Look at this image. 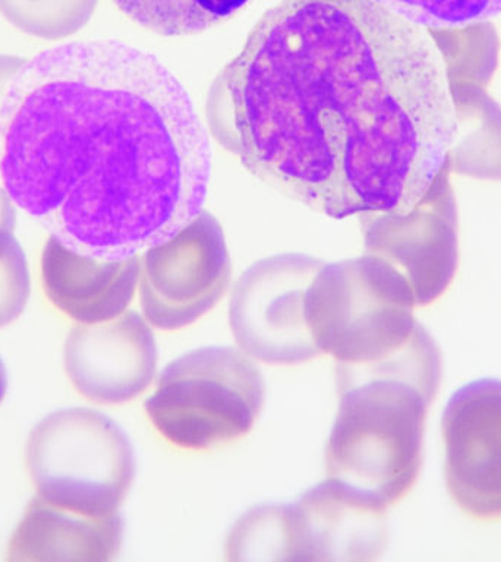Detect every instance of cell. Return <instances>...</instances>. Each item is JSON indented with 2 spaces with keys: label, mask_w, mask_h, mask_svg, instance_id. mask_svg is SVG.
Returning <instances> with one entry per match:
<instances>
[{
  "label": "cell",
  "mask_w": 501,
  "mask_h": 562,
  "mask_svg": "<svg viewBox=\"0 0 501 562\" xmlns=\"http://www.w3.org/2000/svg\"><path fill=\"white\" fill-rule=\"evenodd\" d=\"M222 91L242 166L337 220L412 210L455 134L428 31L377 0H280L223 70Z\"/></svg>",
  "instance_id": "6da1fadb"
},
{
  "label": "cell",
  "mask_w": 501,
  "mask_h": 562,
  "mask_svg": "<svg viewBox=\"0 0 501 562\" xmlns=\"http://www.w3.org/2000/svg\"><path fill=\"white\" fill-rule=\"evenodd\" d=\"M209 136L157 56L116 40L25 60L0 108V183L70 249L122 261L198 222Z\"/></svg>",
  "instance_id": "7a4b0ae2"
},
{
  "label": "cell",
  "mask_w": 501,
  "mask_h": 562,
  "mask_svg": "<svg viewBox=\"0 0 501 562\" xmlns=\"http://www.w3.org/2000/svg\"><path fill=\"white\" fill-rule=\"evenodd\" d=\"M413 294L390 266L350 267L307 296L305 316L321 353L350 372L407 371L439 356L413 316Z\"/></svg>",
  "instance_id": "3957f363"
},
{
  "label": "cell",
  "mask_w": 501,
  "mask_h": 562,
  "mask_svg": "<svg viewBox=\"0 0 501 562\" xmlns=\"http://www.w3.org/2000/svg\"><path fill=\"white\" fill-rule=\"evenodd\" d=\"M338 412L325 447L327 476L398 504L420 476L434 397L394 378L338 382Z\"/></svg>",
  "instance_id": "277c9868"
},
{
  "label": "cell",
  "mask_w": 501,
  "mask_h": 562,
  "mask_svg": "<svg viewBox=\"0 0 501 562\" xmlns=\"http://www.w3.org/2000/svg\"><path fill=\"white\" fill-rule=\"evenodd\" d=\"M266 386L249 356L235 347H204L174 360L145 402L154 429L183 450L240 441L263 411Z\"/></svg>",
  "instance_id": "5b68a950"
},
{
  "label": "cell",
  "mask_w": 501,
  "mask_h": 562,
  "mask_svg": "<svg viewBox=\"0 0 501 562\" xmlns=\"http://www.w3.org/2000/svg\"><path fill=\"white\" fill-rule=\"evenodd\" d=\"M26 468L40 498L84 516L119 513L135 477L121 426L90 408L44 417L26 442Z\"/></svg>",
  "instance_id": "8992f818"
},
{
  "label": "cell",
  "mask_w": 501,
  "mask_h": 562,
  "mask_svg": "<svg viewBox=\"0 0 501 562\" xmlns=\"http://www.w3.org/2000/svg\"><path fill=\"white\" fill-rule=\"evenodd\" d=\"M444 162L424 196L402 214L372 215L369 245L407 281L416 306L437 301L459 261V217Z\"/></svg>",
  "instance_id": "52a82bcc"
},
{
  "label": "cell",
  "mask_w": 501,
  "mask_h": 562,
  "mask_svg": "<svg viewBox=\"0 0 501 562\" xmlns=\"http://www.w3.org/2000/svg\"><path fill=\"white\" fill-rule=\"evenodd\" d=\"M442 429L453 503L474 520L501 521V381H474L456 391Z\"/></svg>",
  "instance_id": "ba28073f"
},
{
  "label": "cell",
  "mask_w": 501,
  "mask_h": 562,
  "mask_svg": "<svg viewBox=\"0 0 501 562\" xmlns=\"http://www.w3.org/2000/svg\"><path fill=\"white\" fill-rule=\"evenodd\" d=\"M302 263H275L254 270L233 294L229 323L249 358L270 364H298L321 353L305 316Z\"/></svg>",
  "instance_id": "9c48e42d"
},
{
  "label": "cell",
  "mask_w": 501,
  "mask_h": 562,
  "mask_svg": "<svg viewBox=\"0 0 501 562\" xmlns=\"http://www.w3.org/2000/svg\"><path fill=\"white\" fill-rule=\"evenodd\" d=\"M387 507L336 479L288 504L290 561L369 562L387 547Z\"/></svg>",
  "instance_id": "30bf717a"
},
{
  "label": "cell",
  "mask_w": 501,
  "mask_h": 562,
  "mask_svg": "<svg viewBox=\"0 0 501 562\" xmlns=\"http://www.w3.org/2000/svg\"><path fill=\"white\" fill-rule=\"evenodd\" d=\"M64 356L70 384L97 404L131 402L156 376V340L134 311L103 323H78L65 342Z\"/></svg>",
  "instance_id": "8fae6325"
},
{
  "label": "cell",
  "mask_w": 501,
  "mask_h": 562,
  "mask_svg": "<svg viewBox=\"0 0 501 562\" xmlns=\"http://www.w3.org/2000/svg\"><path fill=\"white\" fill-rule=\"evenodd\" d=\"M197 223L145 252L141 305L145 321L163 331L197 323L226 289L223 249L213 236H201Z\"/></svg>",
  "instance_id": "7c38bea8"
},
{
  "label": "cell",
  "mask_w": 501,
  "mask_h": 562,
  "mask_svg": "<svg viewBox=\"0 0 501 562\" xmlns=\"http://www.w3.org/2000/svg\"><path fill=\"white\" fill-rule=\"evenodd\" d=\"M138 257L103 261L48 237L42 254V283L48 301L79 324L112 319L134 297Z\"/></svg>",
  "instance_id": "4fadbf2b"
},
{
  "label": "cell",
  "mask_w": 501,
  "mask_h": 562,
  "mask_svg": "<svg viewBox=\"0 0 501 562\" xmlns=\"http://www.w3.org/2000/svg\"><path fill=\"white\" fill-rule=\"evenodd\" d=\"M121 514L91 517L57 507L35 496L13 531L8 548L9 561L114 560L121 549Z\"/></svg>",
  "instance_id": "5bb4252c"
},
{
  "label": "cell",
  "mask_w": 501,
  "mask_h": 562,
  "mask_svg": "<svg viewBox=\"0 0 501 562\" xmlns=\"http://www.w3.org/2000/svg\"><path fill=\"white\" fill-rule=\"evenodd\" d=\"M455 134L447 151L452 173L501 182V105L478 86H448Z\"/></svg>",
  "instance_id": "9a60e30c"
},
{
  "label": "cell",
  "mask_w": 501,
  "mask_h": 562,
  "mask_svg": "<svg viewBox=\"0 0 501 562\" xmlns=\"http://www.w3.org/2000/svg\"><path fill=\"white\" fill-rule=\"evenodd\" d=\"M433 38L448 86L487 88L499 65L500 40L487 21L426 29Z\"/></svg>",
  "instance_id": "2e32d148"
},
{
  "label": "cell",
  "mask_w": 501,
  "mask_h": 562,
  "mask_svg": "<svg viewBox=\"0 0 501 562\" xmlns=\"http://www.w3.org/2000/svg\"><path fill=\"white\" fill-rule=\"evenodd\" d=\"M136 24L163 37L204 33L235 16L250 0H113Z\"/></svg>",
  "instance_id": "e0dca14e"
},
{
  "label": "cell",
  "mask_w": 501,
  "mask_h": 562,
  "mask_svg": "<svg viewBox=\"0 0 501 562\" xmlns=\"http://www.w3.org/2000/svg\"><path fill=\"white\" fill-rule=\"evenodd\" d=\"M288 504L249 509L233 526L226 542L229 561H290Z\"/></svg>",
  "instance_id": "ac0fdd59"
},
{
  "label": "cell",
  "mask_w": 501,
  "mask_h": 562,
  "mask_svg": "<svg viewBox=\"0 0 501 562\" xmlns=\"http://www.w3.org/2000/svg\"><path fill=\"white\" fill-rule=\"evenodd\" d=\"M97 0H0L9 24L31 37L57 42L78 33L94 12Z\"/></svg>",
  "instance_id": "d6986e66"
},
{
  "label": "cell",
  "mask_w": 501,
  "mask_h": 562,
  "mask_svg": "<svg viewBox=\"0 0 501 562\" xmlns=\"http://www.w3.org/2000/svg\"><path fill=\"white\" fill-rule=\"evenodd\" d=\"M413 24L457 26L500 15L501 0H377Z\"/></svg>",
  "instance_id": "ffe728a7"
},
{
  "label": "cell",
  "mask_w": 501,
  "mask_h": 562,
  "mask_svg": "<svg viewBox=\"0 0 501 562\" xmlns=\"http://www.w3.org/2000/svg\"><path fill=\"white\" fill-rule=\"evenodd\" d=\"M15 224L0 222V328L13 323L30 297V271Z\"/></svg>",
  "instance_id": "44dd1931"
},
{
  "label": "cell",
  "mask_w": 501,
  "mask_h": 562,
  "mask_svg": "<svg viewBox=\"0 0 501 562\" xmlns=\"http://www.w3.org/2000/svg\"><path fill=\"white\" fill-rule=\"evenodd\" d=\"M25 60L20 56L0 55V108H2L4 95H7L13 78L20 72Z\"/></svg>",
  "instance_id": "7402d4cb"
},
{
  "label": "cell",
  "mask_w": 501,
  "mask_h": 562,
  "mask_svg": "<svg viewBox=\"0 0 501 562\" xmlns=\"http://www.w3.org/2000/svg\"><path fill=\"white\" fill-rule=\"evenodd\" d=\"M7 390H8L7 368H4L3 360L0 359V403L3 402L4 395H7Z\"/></svg>",
  "instance_id": "603a6c76"
}]
</instances>
